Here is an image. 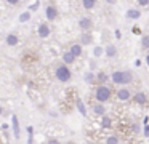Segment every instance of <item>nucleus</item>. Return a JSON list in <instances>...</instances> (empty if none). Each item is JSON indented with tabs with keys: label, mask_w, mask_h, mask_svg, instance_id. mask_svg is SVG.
<instances>
[{
	"label": "nucleus",
	"mask_w": 149,
	"mask_h": 144,
	"mask_svg": "<svg viewBox=\"0 0 149 144\" xmlns=\"http://www.w3.org/2000/svg\"><path fill=\"white\" fill-rule=\"evenodd\" d=\"M111 80L116 85L127 86L133 82V74H132V70H114L111 74Z\"/></svg>",
	"instance_id": "f257e3e1"
},
{
	"label": "nucleus",
	"mask_w": 149,
	"mask_h": 144,
	"mask_svg": "<svg viewBox=\"0 0 149 144\" xmlns=\"http://www.w3.org/2000/svg\"><path fill=\"white\" fill-rule=\"evenodd\" d=\"M111 96H112V91L107 85H98L96 90H95V98L100 104H106L111 99Z\"/></svg>",
	"instance_id": "f03ea898"
},
{
	"label": "nucleus",
	"mask_w": 149,
	"mask_h": 144,
	"mask_svg": "<svg viewBox=\"0 0 149 144\" xmlns=\"http://www.w3.org/2000/svg\"><path fill=\"white\" fill-rule=\"evenodd\" d=\"M55 75H56V79L63 83L69 82V80L72 79V72H71V69H69V66H66V64H61V66L56 67Z\"/></svg>",
	"instance_id": "7ed1b4c3"
},
{
	"label": "nucleus",
	"mask_w": 149,
	"mask_h": 144,
	"mask_svg": "<svg viewBox=\"0 0 149 144\" xmlns=\"http://www.w3.org/2000/svg\"><path fill=\"white\" fill-rule=\"evenodd\" d=\"M132 98H133V95H132V91H130V88L122 86V88L117 90V99H119V101L127 102V101H130Z\"/></svg>",
	"instance_id": "20e7f679"
},
{
	"label": "nucleus",
	"mask_w": 149,
	"mask_h": 144,
	"mask_svg": "<svg viewBox=\"0 0 149 144\" xmlns=\"http://www.w3.org/2000/svg\"><path fill=\"white\" fill-rule=\"evenodd\" d=\"M133 101H135L136 104H139V106H144V104H148L149 98H148V95H146L144 91H136L135 95H133Z\"/></svg>",
	"instance_id": "39448f33"
},
{
	"label": "nucleus",
	"mask_w": 149,
	"mask_h": 144,
	"mask_svg": "<svg viewBox=\"0 0 149 144\" xmlns=\"http://www.w3.org/2000/svg\"><path fill=\"white\" fill-rule=\"evenodd\" d=\"M58 8H56L55 5H48L45 8V16H47V19L48 21H55L56 18H58Z\"/></svg>",
	"instance_id": "423d86ee"
},
{
	"label": "nucleus",
	"mask_w": 149,
	"mask_h": 144,
	"mask_svg": "<svg viewBox=\"0 0 149 144\" xmlns=\"http://www.w3.org/2000/svg\"><path fill=\"white\" fill-rule=\"evenodd\" d=\"M37 34H39V37H40V38H47V37H50V26H48V24H45V22L39 24Z\"/></svg>",
	"instance_id": "0eeeda50"
},
{
	"label": "nucleus",
	"mask_w": 149,
	"mask_h": 144,
	"mask_svg": "<svg viewBox=\"0 0 149 144\" xmlns=\"http://www.w3.org/2000/svg\"><path fill=\"white\" fill-rule=\"evenodd\" d=\"M93 114H96L98 117H104V115H106V106L96 102V104L93 106Z\"/></svg>",
	"instance_id": "6e6552de"
},
{
	"label": "nucleus",
	"mask_w": 149,
	"mask_h": 144,
	"mask_svg": "<svg viewBox=\"0 0 149 144\" xmlns=\"http://www.w3.org/2000/svg\"><path fill=\"white\" fill-rule=\"evenodd\" d=\"M75 59H77V58H75L74 54L71 53V51H66V53L63 54V63H64L66 66H71V64H74Z\"/></svg>",
	"instance_id": "1a4fd4ad"
},
{
	"label": "nucleus",
	"mask_w": 149,
	"mask_h": 144,
	"mask_svg": "<svg viewBox=\"0 0 149 144\" xmlns=\"http://www.w3.org/2000/svg\"><path fill=\"white\" fill-rule=\"evenodd\" d=\"M79 27L82 29V31H88V29L91 27V19L90 18H80L79 19Z\"/></svg>",
	"instance_id": "9d476101"
},
{
	"label": "nucleus",
	"mask_w": 149,
	"mask_h": 144,
	"mask_svg": "<svg viewBox=\"0 0 149 144\" xmlns=\"http://www.w3.org/2000/svg\"><path fill=\"white\" fill-rule=\"evenodd\" d=\"M69 51H71L75 58H79V56H82V53H84V47H82L80 43H74L71 48H69Z\"/></svg>",
	"instance_id": "9b49d317"
},
{
	"label": "nucleus",
	"mask_w": 149,
	"mask_h": 144,
	"mask_svg": "<svg viewBox=\"0 0 149 144\" xmlns=\"http://www.w3.org/2000/svg\"><path fill=\"white\" fill-rule=\"evenodd\" d=\"M104 54H106L107 58H116L117 56V47L116 45H107V47L104 48Z\"/></svg>",
	"instance_id": "f8f14e48"
},
{
	"label": "nucleus",
	"mask_w": 149,
	"mask_h": 144,
	"mask_svg": "<svg viewBox=\"0 0 149 144\" xmlns=\"http://www.w3.org/2000/svg\"><path fill=\"white\" fill-rule=\"evenodd\" d=\"M5 42H7L8 47H16L18 42H19V38H18V35H15V34H8L7 38H5Z\"/></svg>",
	"instance_id": "ddd939ff"
},
{
	"label": "nucleus",
	"mask_w": 149,
	"mask_h": 144,
	"mask_svg": "<svg viewBox=\"0 0 149 144\" xmlns=\"http://www.w3.org/2000/svg\"><path fill=\"white\" fill-rule=\"evenodd\" d=\"M109 80V75H107L106 72H96V82H98V85H106V82Z\"/></svg>",
	"instance_id": "4468645a"
},
{
	"label": "nucleus",
	"mask_w": 149,
	"mask_h": 144,
	"mask_svg": "<svg viewBox=\"0 0 149 144\" xmlns=\"http://www.w3.org/2000/svg\"><path fill=\"white\" fill-rule=\"evenodd\" d=\"M11 127H13L15 138H19V122H18L16 115H13V117H11Z\"/></svg>",
	"instance_id": "2eb2a0df"
},
{
	"label": "nucleus",
	"mask_w": 149,
	"mask_h": 144,
	"mask_svg": "<svg viewBox=\"0 0 149 144\" xmlns=\"http://www.w3.org/2000/svg\"><path fill=\"white\" fill-rule=\"evenodd\" d=\"M139 16H141V11H139L138 8H130V10H127V18H128V19H138Z\"/></svg>",
	"instance_id": "dca6fc26"
},
{
	"label": "nucleus",
	"mask_w": 149,
	"mask_h": 144,
	"mask_svg": "<svg viewBox=\"0 0 149 144\" xmlns=\"http://www.w3.org/2000/svg\"><path fill=\"white\" fill-rule=\"evenodd\" d=\"M84 80L87 83H95V82H96V74L91 72V70H88V72L84 74Z\"/></svg>",
	"instance_id": "f3484780"
},
{
	"label": "nucleus",
	"mask_w": 149,
	"mask_h": 144,
	"mask_svg": "<svg viewBox=\"0 0 149 144\" xmlns=\"http://www.w3.org/2000/svg\"><path fill=\"white\" fill-rule=\"evenodd\" d=\"M101 127H103V128H111V127H112V118H111L109 115L101 117Z\"/></svg>",
	"instance_id": "a211bd4d"
},
{
	"label": "nucleus",
	"mask_w": 149,
	"mask_h": 144,
	"mask_svg": "<svg viewBox=\"0 0 149 144\" xmlns=\"http://www.w3.org/2000/svg\"><path fill=\"white\" fill-rule=\"evenodd\" d=\"M91 42H93V37H91L90 34H84L80 37V45H82V47H84V45H90Z\"/></svg>",
	"instance_id": "6ab92c4d"
},
{
	"label": "nucleus",
	"mask_w": 149,
	"mask_h": 144,
	"mask_svg": "<svg viewBox=\"0 0 149 144\" xmlns=\"http://www.w3.org/2000/svg\"><path fill=\"white\" fill-rule=\"evenodd\" d=\"M82 5H84L85 10H91V8H95L96 2H95V0H84V2H82Z\"/></svg>",
	"instance_id": "aec40b11"
},
{
	"label": "nucleus",
	"mask_w": 149,
	"mask_h": 144,
	"mask_svg": "<svg viewBox=\"0 0 149 144\" xmlns=\"http://www.w3.org/2000/svg\"><path fill=\"white\" fill-rule=\"evenodd\" d=\"M77 109H79V112H80L84 117L87 115V107H85V104L80 101V99H77Z\"/></svg>",
	"instance_id": "412c9836"
},
{
	"label": "nucleus",
	"mask_w": 149,
	"mask_h": 144,
	"mask_svg": "<svg viewBox=\"0 0 149 144\" xmlns=\"http://www.w3.org/2000/svg\"><path fill=\"white\" fill-rule=\"evenodd\" d=\"M120 139L116 136V134H111V136L106 138V144H119Z\"/></svg>",
	"instance_id": "4be33fe9"
},
{
	"label": "nucleus",
	"mask_w": 149,
	"mask_h": 144,
	"mask_svg": "<svg viewBox=\"0 0 149 144\" xmlns=\"http://www.w3.org/2000/svg\"><path fill=\"white\" fill-rule=\"evenodd\" d=\"M18 19H19V22H27V21L31 19V11H24V13H21Z\"/></svg>",
	"instance_id": "5701e85b"
},
{
	"label": "nucleus",
	"mask_w": 149,
	"mask_h": 144,
	"mask_svg": "<svg viewBox=\"0 0 149 144\" xmlns=\"http://www.w3.org/2000/svg\"><path fill=\"white\" fill-rule=\"evenodd\" d=\"M141 45H143V48L149 50V35H143L141 37Z\"/></svg>",
	"instance_id": "b1692460"
},
{
	"label": "nucleus",
	"mask_w": 149,
	"mask_h": 144,
	"mask_svg": "<svg viewBox=\"0 0 149 144\" xmlns=\"http://www.w3.org/2000/svg\"><path fill=\"white\" fill-rule=\"evenodd\" d=\"M103 53H104V48H101V47H95L93 48V56L95 58H100Z\"/></svg>",
	"instance_id": "393cba45"
},
{
	"label": "nucleus",
	"mask_w": 149,
	"mask_h": 144,
	"mask_svg": "<svg viewBox=\"0 0 149 144\" xmlns=\"http://www.w3.org/2000/svg\"><path fill=\"white\" fill-rule=\"evenodd\" d=\"M39 6H40V3H39V2H36V3H32V5L29 6V10H31V11H36V10L39 8Z\"/></svg>",
	"instance_id": "a878e982"
},
{
	"label": "nucleus",
	"mask_w": 149,
	"mask_h": 144,
	"mask_svg": "<svg viewBox=\"0 0 149 144\" xmlns=\"http://www.w3.org/2000/svg\"><path fill=\"white\" fill-rule=\"evenodd\" d=\"M138 5H139V6H146V5H149V2H148V0H139Z\"/></svg>",
	"instance_id": "bb28decb"
},
{
	"label": "nucleus",
	"mask_w": 149,
	"mask_h": 144,
	"mask_svg": "<svg viewBox=\"0 0 149 144\" xmlns=\"http://www.w3.org/2000/svg\"><path fill=\"white\" fill-rule=\"evenodd\" d=\"M114 35H116V38H122V32H120L119 29H116V32H114Z\"/></svg>",
	"instance_id": "cd10ccee"
},
{
	"label": "nucleus",
	"mask_w": 149,
	"mask_h": 144,
	"mask_svg": "<svg viewBox=\"0 0 149 144\" xmlns=\"http://www.w3.org/2000/svg\"><path fill=\"white\" fill-rule=\"evenodd\" d=\"M132 130L138 133V131H139V125H136V123H132Z\"/></svg>",
	"instance_id": "c85d7f7f"
},
{
	"label": "nucleus",
	"mask_w": 149,
	"mask_h": 144,
	"mask_svg": "<svg viewBox=\"0 0 149 144\" xmlns=\"http://www.w3.org/2000/svg\"><path fill=\"white\" fill-rule=\"evenodd\" d=\"M144 136L149 138V125H144Z\"/></svg>",
	"instance_id": "c756f323"
},
{
	"label": "nucleus",
	"mask_w": 149,
	"mask_h": 144,
	"mask_svg": "<svg viewBox=\"0 0 149 144\" xmlns=\"http://www.w3.org/2000/svg\"><path fill=\"white\" fill-rule=\"evenodd\" d=\"M47 144H61V143H59V139H48Z\"/></svg>",
	"instance_id": "7c9ffc66"
},
{
	"label": "nucleus",
	"mask_w": 149,
	"mask_h": 144,
	"mask_svg": "<svg viewBox=\"0 0 149 144\" xmlns=\"http://www.w3.org/2000/svg\"><path fill=\"white\" fill-rule=\"evenodd\" d=\"M8 128H10V127H8V123H2V130H5V131H7Z\"/></svg>",
	"instance_id": "2f4dec72"
},
{
	"label": "nucleus",
	"mask_w": 149,
	"mask_h": 144,
	"mask_svg": "<svg viewBox=\"0 0 149 144\" xmlns=\"http://www.w3.org/2000/svg\"><path fill=\"white\" fill-rule=\"evenodd\" d=\"M8 3H10V5H18V3H19V2H18V0H10V2H8Z\"/></svg>",
	"instance_id": "473e14b6"
},
{
	"label": "nucleus",
	"mask_w": 149,
	"mask_h": 144,
	"mask_svg": "<svg viewBox=\"0 0 149 144\" xmlns=\"http://www.w3.org/2000/svg\"><path fill=\"white\" fill-rule=\"evenodd\" d=\"M132 32H133V34H139V29H138V27H133Z\"/></svg>",
	"instance_id": "72a5a7b5"
},
{
	"label": "nucleus",
	"mask_w": 149,
	"mask_h": 144,
	"mask_svg": "<svg viewBox=\"0 0 149 144\" xmlns=\"http://www.w3.org/2000/svg\"><path fill=\"white\" fill-rule=\"evenodd\" d=\"M135 66H136V67L141 66V59H136V61H135Z\"/></svg>",
	"instance_id": "f704fd0d"
},
{
	"label": "nucleus",
	"mask_w": 149,
	"mask_h": 144,
	"mask_svg": "<svg viewBox=\"0 0 149 144\" xmlns=\"http://www.w3.org/2000/svg\"><path fill=\"white\" fill-rule=\"evenodd\" d=\"M143 123H144V125H149V117H144V120H143Z\"/></svg>",
	"instance_id": "c9c22d12"
},
{
	"label": "nucleus",
	"mask_w": 149,
	"mask_h": 144,
	"mask_svg": "<svg viewBox=\"0 0 149 144\" xmlns=\"http://www.w3.org/2000/svg\"><path fill=\"white\" fill-rule=\"evenodd\" d=\"M146 64L149 66V53H148V56H146Z\"/></svg>",
	"instance_id": "e433bc0d"
},
{
	"label": "nucleus",
	"mask_w": 149,
	"mask_h": 144,
	"mask_svg": "<svg viewBox=\"0 0 149 144\" xmlns=\"http://www.w3.org/2000/svg\"><path fill=\"white\" fill-rule=\"evenodd\" d=\"M3 114V109H2V106H0V115Z\"/></svg>",
	"instance_id": "4c0bfd02"
}]
</instances>
